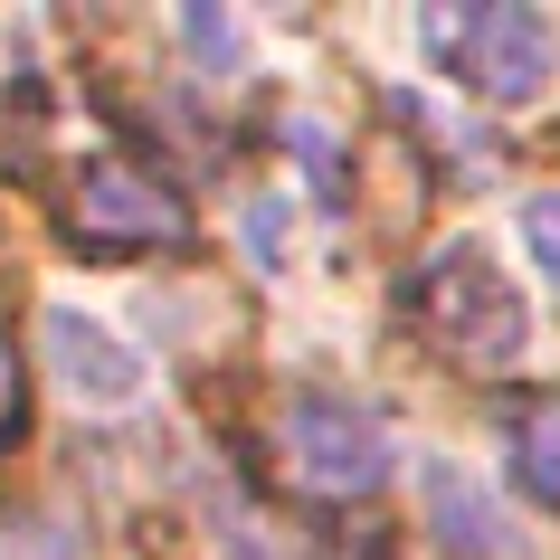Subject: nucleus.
<instances>
[{
  "label": "nucleus",
  "instance_id": "nucleus-11",
  "mask_svg": "<svg viewBox=\"0 0 560 560\" xmlns=\"http://www.w3.org/2000/svg\"><path fill=\"white\" fill-rule=\"evenodd\" d=\"M20 418H30V399H20V352L0 332V438H20Z\"/></svg>",
  "mask_w": 560,
  "mask_h": 560
},
{
  "label": "nucleus",
  "instance_id": "nucleus-7",
  "mask_svg": "<svg viewBox=\"0 0 560 560\" xmlns=\"http://www.w3.org/2000/svg\"><path fill=\"white\" fill-rule=\"evenodd\" d=\"M503 438H513V456H523V485L560 513V389H523V399H503Z\"/></svg>",
  "mask_w": 560,
  "mask_h": 560
},
{
  "label": "nucleus",
  "instance_id": "nucleus-10",
  "mask_svg": "<svg viewBox=\"0 0 560 560\" xmlns=\"http://www.w3.org/2000/svg\"><path fill=\"white\" fill-rule=\"evenodd\" d=\"M180 38H190V48H200L219 77H237V58H247V38H237L229 20H209V10H190V20H180Z\"/></svg>",
  "mask_w": 560,
  "mask_h": 560
},
{
  "label": "nucleus",
  "instance_id": "nucleus-6",
  "mask_svg": "<svg viewBox=\"0 0 560 560\" xmlns=\"http://www.w3.org/2000/svg\"><path fill=\"white\" fill-rule=\"evenodd\" d=\"M418 503H428V532L446 541V560H532V532L494 503L485 475H466L456 456H428L418 466Z\"/></svg>",
  "mask_w": 560,
  "mask_h": 560
},
{
  "label": "nucleus",
  "instance_id": "nucleus-9",
  "mask_svg": "<svg viewBox=\"0 0 560 560\" xmlns=\"http://www.w3.org/2000/svg\"><path fill=\"white\" fill-rule=\"evenodd\" d=\"M523 247H532V266H541V285L560 295V190H532L523 200Z\"/></svg>",
  "mask_w": 560,
  "mask_h": 560
},
{
  "label": "nucleus",
  "instance_id": "nucleus-4",
  "mask_svg": "<svg viewBox=\"0 0 560 560\" xmlns=\"http://www.w3.org/2000/svg\"><path fill=\"white\" fill-rule=\"evenodd\" d=\"M276 456L295 466L304 494L352 503V494H371L389 475V428L371 409H352V399H332V389H295V399L276 409Z\"/></svg>",
  "mask_w": 560,
  "mask_h": 560
},
{
  "label": "nucleus",
  "instance_id": "nucleus-1",
  "mask_svg": "<svg viewBox=\"0 0 560 560\" xmlns=\"http://www.w3.org/2000/svg\"><path fill=\"white\" fill-rule=\"evenodd\" d=\"M399 314H409L446 361H466V371H503V361L532 342L523 295L503 285V266L485 257V247H446V257H428V266L409 276Z\"/></svg>",
  "mask_w": 560,
  "mask_h": 560
},
{
  "label": "nucleus",
  "instance_id": "nucleus-2",
  "mask_svg": "<svg viewBox=\"0 0 560 560\" xmlns=\"http://www.w3.org/2000/svg\"><path fill=\"white\" fill-rule=\"evenodd\" d=\"M418 30H428V58H438V77H456V86L485 95V105H532V95L551 86V67H560V30L541 20V10H523V0H485V10H428Z\"/></svg>",
  "mask_w": 560,
  "mask_h": 560
},
{
  "label": "nucleus",
  "instance_id": "nucleus-8",
  "mask_svg": "<svg viewBox=\"0 0 560 560\" xmlns=\"http://www.w3.org/2000/svg\"><path fill=\"white\" fill-rule=\"evenodd\" d=\"M0 560H77V532H67L48 503H30V513H0Z\"/></svg>",
  "mask_w": 560,
  "mask_h": 560
},
{
  "label": "nucleus",
  "instance_id": "nucleus-5",
  "mask_svg": "<svg viewBox=\"0 0 560 560\" xmlns=\"http://www.w3.org/2000/svg\"><path fill=\"white\" fill-rule=\"evenodd\" d=\"M38 342H48V371H58V389L77 409H133L143 381H152L143 352H133L105 314H86V304H48V314H38Z\"/></svg>",
  "mask_w": 560,
  "mask_h": 560
},
{
  "label": "nucleus",
  "instance_id": "nucleus-3",
  "mask_svg": "<svg viewBox=\"0 0 560 560\" xmlns=\"http://www.w3.org/2000/svg\"><path fill=\"white\" fill-rule=\"evenodd\" d=\"M67 237L86 257H133V247H180L190 237V200L172 180L133 162V152H86L67 180Z\"/></svg>",
  "mask_w": 560,
  "mask_h": 560
}]
</instances>
